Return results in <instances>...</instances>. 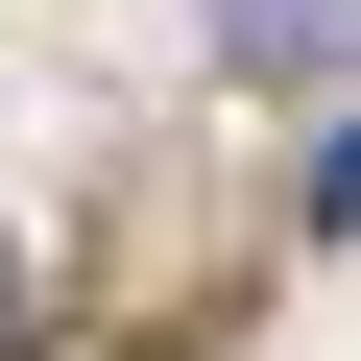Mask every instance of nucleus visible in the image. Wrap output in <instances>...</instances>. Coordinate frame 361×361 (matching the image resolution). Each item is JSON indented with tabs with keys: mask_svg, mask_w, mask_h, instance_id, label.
I'll return each instance as SVG.
<instances>
[{
	"mask_svg": "<svg viewBox=\"0 0 361 361\" xmlns=\"http://www.w3.org/2000/svg\"><path fill=\"white\" fill-rule=\"evenodd\" d=\"M0 337H25V265H0Z\"/></svg>",
	"mask_w": 361,
	"mask_h": 361,
	"instance_id": "f257e3e1",
	"label": "nucleus"
}]
</instances>
